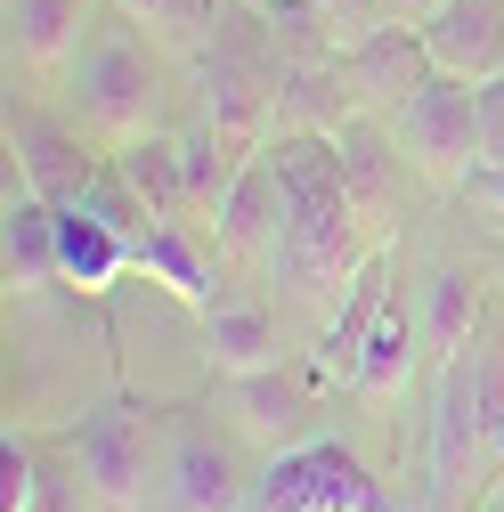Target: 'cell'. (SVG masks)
<instances>
[{"label":"cell","instance_id":"cell-1","mask_svg":"<svg viewBox=\"0 0 504 512\" xmlns=\"http://www.w3.org/2000/svg\"><path fill=\"white\" fill-rule=\"evenodd\" d=\"M277 179H285V244L277 269L301 301H342L350 277L366 269V252L383 244V212H391V155L366 131H293L269 147Z\"/></svg>","mask_w":504,"mask_h":512},{"label":"cell","instance_id":"cell-2","mask_svg":"<svg viewBox=\"0 0 504 512\" xmlns=\"http://www.w3.org/2000/svg\"><path fill=\"white\" fill-rule=\"evenodd\" d=\"M496 439H504V358L472 342L448 350L431 407V512H472V496L496 480Z\"/></svg>","mask_w":504,"mask_h":512},{"label":"cell","instance_id":"cell-3","mask_svg":"<svg viewBox=\"0 0 504 512\" xmlns=\"http://www.w3.org/2000/svg\"><path fill=\"white\" fill-rule=\"evenodd\" d=\"M244 512H399L391 488L366 472L358 447L342 439H293L277 447V456L261 464V480H252V504Z\"/></svg>","mask_w":504,"mask_h":512},{"label":"cell","instance_id":"cell-4","mask_svg":"<svg viewBox=\"0 0 504 512\" xmlns=\"http://www.w3.org/2000/svg\"><path fill=\"white\" fill-rule=\"evenodd\" d=\"M74 464L90 472L98 504L106 512H147V496H163V439H155V415L131 407V399H106L74 423Z\"/></svg>","mask_w":504,"mask_h":512},{"label":"cell","instance_id":"cell-5","mask_svg":"<svg viewBox=\"0 0 504 512\" xmlns=\"http://www.w3.org/2000/svg\"><path fill=\"white\" fill-rule=\"evenodd\" d=\"M391 131H399V155H407L423 179L464 187V171L488 155V139H480V82L431 74L423 90H407V98L391 106Z\"/></svg>","mask_w":504,"mask_h":512},{"label":"cell","instance_id":"cell-6","mask_svg":"<svg viewBox=\"0 0 504 512\" xmlns=\"http://www.w3.org/2000/svg\"><path fill=\"white\" fill-rule=\"evenodd\" d=\"M252 480L261 472H244L228 431H212L196 407H171V431H163V512H244Z\"/></svg>","mask_w":504,"mask_h":512},{"label":"cell","instance_id":"cell-7","mask_svg":"<svg viewBox=\"0 0 504 512\" xmlns=\"http://www.w3.org/2000/svg\"><path fill=\"white\" fill-rule=\"evenodd\" d=\"M74 114L106 139H139L155 122V57L139 33H98L74 57Z\"/></svg>","mask_w":504,"mask_h":512},{"label":"cell","instance_id":"cell-8","mask_svg":"<svg viewBox=\"0 0 504 512\" xmlns=\"http://www.w3.org/2000/svg\"><path fill=\"white\" fill-rule=\"evenodd\" d=\"M391 317V244H374L366 252V269L350 277V293L334 301V317H326V334H318V382L334 391H358V366H366V342H374V326Z\"/></svg>","mask_w":504,"mask_h":512},{"label":"cell","instance_id":"cell-9","mask_svg":"<svg viewBox=\"0 0 504 512\" xmlns=\"http://www.w3.org/2000/svg\"><path fill=\"white\" fill-rule=\"evenodd\" d=\"M212 236L236 252V261H277V244H285V179H277V155H244L236 187L220 196L212 212Z\"/></svg>","mask_w":504,"mask_h":512},{"label":"cell","instance_id":"cell-10","mask_svg":"<svg viewBox=\"0 0 504 512\" xmlns=\"http://www.w3.org/2000/svg\"><path fill=\"white\" fill-rule=\"evenodd\" d=\"M423 49L439 74H464V82L504 74V0H439L423 17Z\"/></svg>","mask_w":504,"mask_h":512},{"label":"cell","instance_id":"cell-11","mask_svg":"<svg viewBox=\"0 0 504 512\" xmlns=\"http://www.w3.org/2000/svg\"><path fill=\"white\" fill-rule=\"evenodd\" d=\"M0 277H9V293L66 285V269H57V204L33 196L25 179H9V204H0Z\"/></svg>","mask_w":504,"mask_h":512},{"label":"cell","instance_id":"cell-12","mask_svg":"<svg viewBox=\"0 0 504 512\" xmlns=\"http://www.w3.org/2000/svg\"><path fill=\"white\" fill-rule=\"evenodd\" d=\"M342 74L374 98V106H399L407 90H423L439 66H431V49H423V25H366L350 49H342Z\"/></svg>","mask_w":504,"mask_h":512},{"label":"cell","instance_id":"cell-13","mask_svg":"<svg viewBox=\"0 0 504 512\" xmlns=\"http://www.w3.org/2000/svg\"><path fill=\"white\" fill-rule=\"evenodd\" d=\"M57 269H66V285H82V293H106L122 269H131V236H122L90 196H74V204H57Z\"/></svg>","mask_w":504,"mask_h":512},{"label":"cell","instance_id":"cell-14","mask_svg":"<svg viewBox=\"0 0 504 512\" xmlns=\"http://www.w3.org/2000/svg\"><path fill=\"white\" fill-rule=\"evenodd\" d=\"M131 269H139L147 285H163L171 301H187V309H212V301H220V277H212V261L196 252L187 220H155V228L131 244Z\"/></svg>","mask_w":504,"mask_h":512},{"label":"cell","instance_id":"cell-15","mask_svg":"<svg viewBox=\"0 0 504 512\" xmlns=\"http://www.w3.org/2000/svg\"><path fill=\"white\" fill-rule=\"evenodd\" d=\"M114 179L131 187L155 220L196 212V187H187V139H147V131L122 139V147H114Z\"/></svg>","mask_w":504,"mask_h":512},{"label":"cell","instance_id":"cell-16","mask_svg":"<svg viewBox=\"0 0 504 512\" xmlns=\"http://www.w3.org/2000/svg\"><path fill=\"white\" fill-rule=\"evenodd\" d=\"M9 155H17V179L33 187V196L49 204H74L82 187H90V155L66 139V131H49V122H9Z\"/></svg>","mask_w":504,"mask_h":512},{"label":"cell","instance_id":"cell-17","mask_svg":"<svg viewBox=\"0 0 504 512\" xmlns=\"http://www.w3.org/2000/svg\"><path fill=\"white\" fill-rule=\"evenodd\" d=\"M277 317L269 309H252V301H212L204 309V358H212V374H261V366H277Z\"/></svg>","mask_w":504,"mask_h":512},{"label":"cell","instance_id":"cell-18","mask_svg":"<svg viewBox=\"0 0 504 512\" xmlns=\"http://www.w3.org/2000/svg\"><path fill=\"white\" fill-rule=\"evenodd\" d=\"M228 391H236V415H244V431H261L269 447H293V439H309V391H301L293 374L261 366V374H236Z\"/></svg>","mask_w":504,"mask_h":512},{"label":"cell","instance_id":"cell-19","mask_svg":"<svg viewBox=\"0 0 504 512\" xmlns=\"http://www.w3.org/2000/svg\"><path fill=\"white\" fill-rule=\"evenodd\" d=\"M82 49V0H9V57L17 66H66Z\"/></svg>","mask_w":504,"mask_h":512},{"label":"cell","instance_id":"cell-20","mask_svg":"<svg viewBox=\"0 0 504 512\" xmlns=\"http://www.w3.org/2000/svg\"><path fill=\"white\" fill-rule=\"evenodd\" d=\"M407 374H415V326H407V317H399V301H391V317H383V326H374V342H366L358 399H366V407L407 399Z\"/></svg>","mask_w":504,"mask_h":512},{"label":"cell","instance_id":"cell-21","mask_svg":"<svg viewBox=\"0 0 504 512\" xmlns=\"http://www.w3.org/2000/svg\"><path fill=\"white\" fill-rule=\"evenodd\" d=\"M472 334H480V277L472 269H439V285H431V350L448 358Z\"/></svg>","mask_w":504,"mask_h":512},{"label":"cell","instance_id":"cell-22","mask_svg":"<svg viewBox=\"0 0 504 512\" xmlns=\"http://www.w3.org/2000/svg\"><path fill=\"white\" fill-rule=\"evenodd\" d=\"M25 512H106V504H98V488H90V472H82V464H41L33 504H25Z\"/></svg>","mask_w":504,"mask_h":512},{"label":"cell","instance_id":"cell-23","mask_svg":"<svg viewBox=\"0 0 504 512\" xmlns=\"http://www.w3.org/2000/svg\"><path fill=\"white\" fill-rule=\"evenodd\" d=\"M131 25H163V33H204L220 17V0H114Z\"/></svg>","mask_w":504,"mask_h":512},{"label":"cell","instance_id":"cell-24","mask_svg":"<svg viewBox=\"0 0 504 512\" xmlns=\"http://www.w3.org/2000/svg\"><path fill=\"white\" fill-rule=\"evenodd\" d=\"M33 480H41V456L9 431V439H0V512H25L33 504Z\"/></svg>","mask_w":504,"mask_h":512},{"label":"cell","instance_id":"cell-25","mask_svg":"<svg viewBox=\"0 0 504 512\" xmlns=\"http://www.w3.org/2000/svg\"><path fill=\"white\" fill-rule=\"evenodd\" d=\"M464 204H472L480 220H496V228H504V155H480V163L464 171Z\"/></svg>","mask_w":504,"mask_h":512},{"label":"cell","instance_id":"cell-26","mask_svg":"<svg viewBox=\"0 0 504 512\" xmlns=\"http://www.w3.org/2000/svg\"><path fill=\"white\" fill-rule=\"evenodd\" d=\"M480 139H488V155H504V74L480 82Z\"/></svg>","mask_w":504,"mask_h":512},{"label":"cell","instance_id":"cell-27","mask_svg":"<svg viewBox=\"0 0 504 512\" xmlns=\"http://www.w3.org/2000/svg\"><path fill=\"white\" fill-rule=\"evenodd\" d=\"M431 9H439V0H383V17H391V25H423Z\"/></svg>","mask_w":504,"mask_h":512},{"label":"cell","instance_id":"cell-28","mask_svg":"<svg viewBox=\"0 0 504 512\" xmlns=\"http://www.w3.org/2000/svg\"><path fill=\"white\" fill-rule=\"evenodd\" d=\"M496 512H504V504H496Z\"/></svg>","mask_w":504,"mask_h":512}]
</instances>
